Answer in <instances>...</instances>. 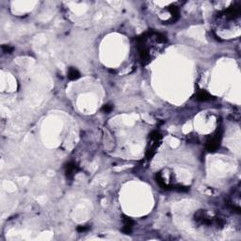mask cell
Listing matches in <instances>:
<instances>
[{
    "mask_svg": "<svg viewBox=\"0 0 241 241\" xmlns=\"http://www.w3.org/2000/svg\"><path fill=\"white\" fill-rule=\"evenodd\" d=\"M220 136L219 134H217L216 136L211 138L207 143H206V148L209 152H214L216 151L220 146Z\"/></svg>",
    "mask_w": 241,
    "mask_h": 241,
    "instance_id": "6da1fadb",
    "label": "cell"
},
{
    "mask_svg": "<svg viewBox=\"0 0 241 241\" xmlns=\"http://www.w3.org/2000/svg\"><path fill=\"white\" fill-rule=\"evenodd\" d=\"M76 172V165L74 163H69L66 165V175L67 177H73Z\"/></svg>",
    "mask_w": 241,
    "mask_h": 241,
    "instance_id": "7a4b0ae2",
    "label": "cell"
},
{
    "mask_svg": "<svg viewBox=\"0 0 241 241\" xmlns=\"http://www.w3.org/2000/svg\"><path fill=\"white\" fill-rule=\"evenodd\" d=\"M68 77L71 80H75L80 77V74L76 69L74 68H70L68 72Z\"/></svg>",
    "mask_w": 241,
    "mask_h": 241,
    "instance_id": "3957f363",
    "label": "cell"
},
{
    "mask_svg": "<svg viewBox=\"0 0 241 241\" xmlns=\"http://www.w3.org/2000/svg\"><path fill=\"white\" fill-rule=\"evenodd\" d=\"M210 94L209 93H207L206 91H200L198 94H197V99L200 100V101H206V100L210 99Z\"/></svg>",
    "mask_w": 241,
    "mask_h": 241,
    "instance_id": "277c9868",
    "label": "cell"
},
{
    "mask_svg": "<svg viewBox=\"0 0 241 241\" xmlns=\"http://www.w3.org/2000/svg\"><path fill=\"white\" fill-rule=\"evenodd\" d=\"M111 109H112V108H111V105H105V107L103 108V110L105 111V112H110L111 111Z\"/></svg>",
    "mask_w": 241,
    "mask_h": 241,
    "instance_id": "5b68a950",
    "label": "cell"
},
{
    "mask_svg": "<svg viewBox=\"0 0 241 241\" xmlns=\"http://www.w3.org/2000/svg\"><path fill=\"white\" fill-rule=\"evenodd\" d=\"M87 230H88V227H86V226H79L77 228V231L78 232H85Z\"/></svg>",
    "mask_w": 241,
    "mask_h": 241,
    "instance_id": "8992f818",
    "label": "cell"
}]
</instances>
